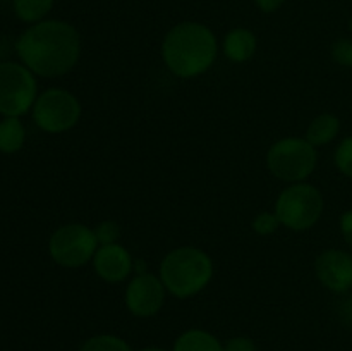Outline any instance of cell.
<instances>
[{
    "label": "cell",
    "instance_id": "1",
    "mask_svg": "<svg viewBox=\"0 0 352 351\" xmlns=\"http://www.w3.org/2000/svg\"><path fill=\"white\" fill-rule=\"evenodd\" d=\"M19 61L40 78H60L81 57V34L67 21L45 19L30 24L16 41Z\"/></svg>",
    "mask_w": 352,
    "mask_h": 351
},
{
    "label": "cell",
    "instance_id": "2",
    "mask_svg": "<svg viewBox=\"0 0 352 351\" xmlns=\"http://www.w3.org/2000/svg\"><path fill=\"white\" fill-rule=\"evenodd\" d=\"M219 55V41L206 24L184 21L167 31L162 58L168 71L181 79H192L210 71Z\"/></svg>",
    "mask_w": 352,
    "mask_h": 351
},
{
    "label": "cell",
    "instance_id": "3",
    "mask_svg": "<svg viewBox=\"0 0 352 351\" xmlns=\"http://www.w3.org/2000/svg\"><path fill=\"white\" fill-rule=\"evenodd\" d=\"M168 295L188 299L199 295L213 277V260L198 246H177L168 251L158 268Z\"/></svg>",
    "mask_w": 352,
    "mask_h": 351
},
{
    "label": "cell",
    "instance_id": "4",
    "mask_svg": "<svg viewBox=\"0 0 352 351\" xmlns=\"http://www.w3.org/2000/svg\"><path fill=\"white\" fill-rule=\"evenodd\" d=\"M325 200L322 191L309 182H294L282 189L277 196L274 212L284 227L302 233L318 224L322 219Z\"/></svg>",
    "mask_w": 352,
    "mask_h": 351
},
{
    "label": "cell",
    "instance_id": "5",
    "mask_svg": "<svg viewBox=\"0 0 352 351\" xmlns=\"http://www.w3.org/2000/svg\"><path fill=\"white\" fill-rule=\"evenodd\" d=\"M318 151L306 138L287 136L275 141L267 151V167L278 181L305 182L315 172Z\"/></svg>",
    "mask_w": 352,
    "mask_h": 351
},
{
    "label": "cell",
    "instance_id": "6",
    "mask_svg": "<svg viewBox=\"0 0 352 351\" xmlns=\"http://www.w3.org/2000/svg\"><path fill=\"white\" fill-rule=\"evenodd\" d=\"M31 110L34 124L48 134L67 133L79 123L82 114L78 96L64 88H48L41 92Z\"/></svg>",
    "mask_w": 352,
    "mask_h": 351
},
{
    "label": "cell",
    "instance_id": "7",
    "mask_svg": "<svg viewBox=\"0 0 352 351\" xmlns=\"http://www.w3.org/2000/svg\"><path fill=\"white\" fill-rule=\"evenodd\" d=\"M98 246L95 231L79 222L57 227L48 240L50 258L65 268H78L89 264Z\"/></svg>",
    "mask_w": 352,
    "mask_h": 351
},
{
    "label": "cell",
    "instance_id": "8",
    "mask_svg": "<svg viewBox=\"0 0 352 351\" xmlns=\"http://www.w3.org/2000/svg\"><path fill=\"white\" fill-rule=\"evenodd\" d=\"M38 98L36 76L23 62L0 64V114L21 117L33 109Z\"/></svg>",
    "mask_w": 352,
    "mask_h": 351
},
{
    "label": "cell",
    "instance_id": "9",
    "mask_svg": "<svg viewBox=\"0 0 352 351\" xmlns=\"http://www.w3.org/2000/svg\"><path fill=\"white\" fill-rule=\"evenodd\" d=\"M165 298H167V289L160 275L151 272L134 275L124 292L126 308L138 319H150L157 315L164 308Z\"/></svg>",
    "mask_w": 352,
    "mask_h": 351
},
{
    "label": "cell",
    "instance_id": "10",
    "mask_svg": "<svg viewBox=\"0 0 352 351\" xmlns=\"http://www.w3.org/2000/svg\"><path fill=\"white\" fill-rule=\"evenodd\" d=\"M315 275L325 289L346 295L352 289V253L340 248L323 250L315 258Z\"/></svg>",
    "mask_w": 352,
    "mask_h": 351
},
{
    "label": "cell",
    "instance_id": "11",
    "mask_svg": "<svg viewBox=\"0 0 352 351\" xmlns=\"http://www.w3.org/2000/svg\"><path fill=\"white\" fill-rule=\"evenodd\" d=\"M91 264L95 274L109 284H119L134 272L133 255L120 243L98 246Z\"/></svg>",
    "mask_w": 352,
    "mask_h": 351
},
{
    "label": "cell",
    "instance_id": "12",
    "mask_svg": "<svg viewBox=\"0 0 352 351\" xmlns=\"http://www.w3.org/2000/svg\"><path fill=\"white\" fill-rule=\"evenodd\" d=\"M258 48V38L248 28H234L227 31L222 41V52L234 64H243L253 58Z\"/></svg>",
    "mask_w": 352,
    "mask_h": 351
},
{
    "label": "cell",
    "instance_id": "13",
    "mask_svg": "<svg viewBox=\"0 0 352 351\" xmlns=\"http://www.w3.org/2000/svg\"><path fill=\"white\" fill-rule=\"evenodd\" d=\"M340 133V119L336 114L323 112L320 116L313 117L311 123L306 127V140L315 148L325 147L332 143Z\"/></svg>",
    "mask_w": 352,
    "mask_h": 351
},
{
    "label": "cell",
    "instance_id": "14",
    "mask_svg": "<svg viewBox=\"0 0 352 351\" xmlns=\"http://www.w3.org/2000/svg\"><path fill=\"white\" fill-rule=\"evenodd\" d=\"M172 351H223V344L208 330L192 327L175 339Z\"/></svg>",
    "mask_w": 352,
    "mask_h": 351
},
{
    "label": "cell",
    "instance_id": "15",
    "mask_svg": "<svg viewBox=\"0 0 352 351\" xmlns=\"http://www.w3.org/2000/svg\"><path fill=\"white\" fill-rule=\"evenodd\" d=\"M26 141V129L19 117H3L0 120V151L17 153Z\"/></svg>",
    "mask_w": 352,
    "mask_h": 351
},
{
    "label": "cell",
    "instance_id": "16",
    "mask_svg": "<svg viewBox=\"0 0 352 351\" xmlns=\"http://www.w3.org/2000/svg\"><path fill=\"white\" fill-rule=\"evenodd\" d=\"M54 2L55 0H12V7L23 23L36 24L50 14Z\"/></svg>",
    "mask_w": 352,
    "mask_h": 351
},
{
    "label": "cell",
    "instance_id": "17",
    "mask_svg": "<svg viewBox=\"0 0 352 351\" xmlns=\"http://www.w3.org/2000/svg\"><path fill=\"white\" fill-rule=\"evenodd\" d=\"M78 351H134L131 344L116 334H96L88 337Z\"/></svg>",
    "mask_w": 352,
    "mask_h": 351
},
{
    "label": "cell",
    "instance_id": "18",
    "mask_svg": "<svg viewBox=\"0 0 352 351\" xmlns=\"http://www.w3.org/2000/svg\"><path fill=\"white\" fill-rule=\"evenodd\" d=\"M333 164L340 174L352 179V134L344 138L337 145L336 151H333Z\"/></svg>",
    "mask_w": 352,
    "mask_h": 351
},
{
    "label": "cell",
    "instance_id": "19",
    "mask_svg": "<svg viewBox=\"0 0 352 351\" xmlns=\"http://www.w3.org/2000/svg\"><path fill=\"white\" fill-rule=\"evenodd\" d=\"M93 231H95V237L96 241H98L100 246H103V244L119 243L120 234H122L120 233L119 222H116V220L112 219H105L102 220V222H98L93 227Z\"/></svg>",
    "mask_w": 352,
    "mask_h": 351
},
{
    "label": "cell",
    "instance_id": "20",
    "mask_svg": "<svg viewBox=\"0 0 352 351\" xmlns=\"http://www.w3.org/2000/svg\"><path fill=\"white\" fill-rule=\"evenodd\" d=\"M253 231L258 234V236H272L278 231V227L282 226L280 220H278L277 213L272 210V212H260L253 219Z\"/></svg>",
    "mask_w": 352,
    "mask_h": 351
},
{
    "label": "cell",
    "instance_id": "21",
    "mask_svg": "<svg viewBox=\"0 0 352 351\" xmlns=\"http://www.w3.org/2000/svg\"><path fill=\"white\" fill-rule=\"evenodd\" d=\"M332 58L342 67L352 69V38H340L332 45Z\"/></svg>",
    "mask_w": 352,
    "mask_h": 351
},
{
    "label": "cell",
    "instance_id": "22",
    "mask_svg": "<svg viewBox=\"0 0 352 351\" xmlns=\"http://www.w3.org/2000/svg\"><path fill=\"white\" fill-rule=\"evenodd\" d=\"M223 351H258V348L251 337L234 336L223 343Z\"/></svg>",
    "mask_w": 352,
    "mask_h": 351
},
{
    "label": "cell",
    "instance_id": "23",
    "mask_svg": "<svg viewBox=\"0 0 352 351\" xmlns=\"http://www.w3.org/2000/svg\"><path fill=\"white\" fill-rule=\"evenodd\" d=\"M339 227H340V234H342V240L346 241L347 246L352 250V209L346 210V212L340 215Z\"/></svg>",
    "mask_w": 352,
    "mask_h": 351
},
{
    "label": "cell",
    "instance_id": "24",
    "mask_svg": "<svg viewBox=\"0 0 352 351\" xmlns=\"http://www.w3.org/2000/svg\"><path fill=\"white\" fill-rule=\"evenodd\" d=\"M337 313H339L340 322H342L347 329H352V296H347V298H344L342 301L339 303Z\"/></svg>",
    "mask_w": 352,
    "mask_h": 351
},
{
    "label": "cell",
    "instance_id": "25",
    "mask_svg": "<svg viewBox=\"0 0 352 351\" xmlns=\"http://www.w3.org/2000/svg\"><path fill=\"white\" fill-rule=\"evenodd\" d=\"M285 0H254V3H256L258 9L261 10V12H275V10L280 9L282 6H284Z\"/></svg>",
    "mask_w": 352,
    "mask_h": 351
},
{
    "label": "cell",
    "instance_id": "26",
    "mask_svg": "<svg viewBox=\"0 0 352 351\" xmlns=\"http://www.w3.org/2000/svg\"><path fill=\"white\" fill-rule=\"evenodd\" d=\"M140 351H167V350H164V348H160V346H146Z\"/></svg>",
    "mask_w": 352,
    "mask_h": 351
},
{
    "label": "cell",
    "instance_id": "27",
    "mask_svg": "<svg viewBox=\"0 0 352 351\" xmlns=\"http://www.w3.org/2000/svg\"><path fill=\"white\" fill-rule=\"evenodd\" d=\"M347 26H349V31H351V34H352V16L349 17V23H347Z\"/></svg>",
    "mask_w": 352,
    "mask_h": 351
}]
</instances>
